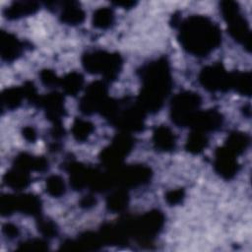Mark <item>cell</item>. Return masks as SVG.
Wrapping results in <instances>:
<instances>
[{"mask_svg": "<svg viewBox=\"0 0 252 252\" xmlns=\"http://www.w3.org/2000/svg\"><path fill=\"white\" fill-rule=\"evenodd\" d=\"M178 38L183 48L195 56H207L221 40L220 30L210 18L194 15L178 24Z\"/></svg>", "mask_w": 252, "mask_h": 252, "instance_id": "obj_1", "label": "cell"}, {"mask_svg": "<svg viewBox=\"0 0 252 252\" xmlns=\"http://www.w3.org/2000/svg\"><path fill=\"white\" fill-rule=\"evenodd\" d=\"M140 74L143 85L138 105L144 112H156L161 107L171 89L168 63L163 58L150 62L141 69Z\"/></svg>", "mask_w": 252, "mask_h": 252, "instance_id": "obj_2", "label": "cell"}, {"mask_svg": "<svg viewBox=\"0 0 252 252\" xmlns=\"http://www.w3.org/2000/svg\"><path fill=\"white\" fill-rule=\"evenodd\" d=\"M82 62L89 73L99 74L106 80L115 79L122 68V59L119 54L103 50L87 52L83 56Z\"/></svg>", "mask_w": 252, "mask_h": 252, "instance_id": "obj_3", "label": "cell"}, {"mask_svg": "<svg viewBox=\"0 0 252 252\" xmlns=\"http://www.w3.org/2000/svg\"><path fill=\"white\" fill-rule=\"evenodd\" d=\"M223 19L227 23L231 36L244 47L250 49L251 33L245 18L240 13L239 6L233 1H222L220 4Z\"/></svg>", "mask_w": 252, "mask_h": 252, "instance_id": "obj_4", "label": "cell"}, {"mask_svg": "<svg viewBox=\"0 0 252 252\" xmlns=\"http://www.w3.org/2000/svg\"><path fill=\"white\" fill-rule=\"evenodd\" d=\"M201 97L192 92H183L174 96L170 107L172 121L179 126H189L199 111Z\"/></svg>", "mask_w": 252, "mask_h": 252, "instance_id": "obj_5", "label": "cell"}, {"mask_svg": "<svg viewBox=\"0 0 252 252\" xmlns=\"http://www.w3.org/2000/svg\"><path fill=\"white\" fill-rule=\"evenodd\" d=\"M199 81L210 92H225L232 88V74L227 73L220 64L205 67L199 75Z\"/></svg>", "mask_w": 252, "mask_h": 252, "instance_id": "obj_6", "label": "cell"}, {"mask_svg": "<svg viewBox=\"0 0 252 252\" xmlns=\"http://www.w3.org/2000/svg\"><path fill=\"white\" fill-rule=\"evenodd\" d=\"M109 101L107 97V90L103 83L94 82L91 84L85 95L83 96L80 109L85 114H92L94 112H102L103 108Z\"/></svg>", "mask_w": 252, "mask_h": 252, "instance_id": "obj_7", "label": "cell"}, {"mask_svg": "<svg viewBox=\"0 0 252 252\" xmlns=\"http://www.w3.org/2000/svg\"><path fill=\"white\" fill-rule=\"evenodd\" d=\"M1 213L10 215L14 211H20L28 215H37L40 211V201L37 197L28 194L21 196L7 195L1 198Z\"/></svg>", "mask_w": 252, "mask_h": 252, "instance_id": "obj_8", "label": "cell"}, {"mask_svg": "<svg viewBox=\"0 0 252 252\" xmlns=\"http://www.w3.org/2000/svg\"><path fill=\"white\" fill-rule=\"evenodd\" d=\"M151 169L145 165H130L111 172L113 183L132 187L144 184L151 178Z\"/></svg>", "mask_w": 252, "mask_h": 252, "instance_id": "obj_9", "label": "cell"}, {"mask_svg": "<svg viewBox=\"0 0 252 252\" xmlns=\"http://www.w3.org/2000/svg\"><path fill=\"white\" fill-rule=\"evenodd\" d=\"M133 146L132 139L127 135H119L110 144L109 147L104 149L101 153L102 161L108 166L119 165L125 156L131 151Z\"/></svg>", "mask_w": 252, "mask_h": 252, "instance_id": "obj_10", "label": "cell"}, {"mask_svg": "<svg viewBox=\"0 0 252 252\" xmlns=\"http://www.w3.org/2000/svg\"><path fill=\"white\" fill-rule=\"evenodd\" d=\"M236 154L223 146L219 148L215 157V169L224 179H230L235 176L239 165L236 159Z\"/></svg>", "mask_w": 252, "mask_h": 252, "instance_id": "obj_11", "label": "cell"}, {"mask_svg": "<svg viewBox=\"0 0 252 252\" xmlns=\"http://www.w3.org/2000/svg\"><path fill=\"white\" fill-rule=\"evenodd\" d=\"M221 123V115L218 111L211 109L206 111H198L189 126H191L194 131L204 133L207 131L217 130L220 127Z\"/></svg>", "mask_w": 252, "mask_h": 252, "instance_id": "obj_12", "label": "cell"}, {"mask_svg": "<svg viewBox=\"0 0 252 252\" xmlns=\"http://www.w3.org/2000/svg\"><path fill=\"white\" fill-rule=\"evenodd\" d=\"M63 100V96L60 94L52 93L43 97H39L36 102L40 107L44 108L47 117L56 125L60 124L59 121L65 112Z\"/></svg>", "mask_w": 252, "mask_h": 252, "instance_id": "obj_13", "label": "cell"}, {"mask_svg": "<svg viewBox=\"0 0 252 252\" xmlns=\"http://www.w3.org/2000/svg\"><path fill=\"white\" fill-rule=\"evenodd\" d=\"M1 57L7 62L14 61L23 52L24 44L14 34L2 32H1Z\"/></svg>", "mask_w": 252, "mask_h": 252, "instance_id": "obj_14", "label": "cell"}, {"mask_svg": "<svg viewBox=\"0 0 252 252\" xmlns=\"http://www.w3.org/2000/svg\"><path fill=\"white\" fill-rule=\"evenodd\" d=\"M86 14L78 2L66 1L62 3L59 18L67 25H80L84 22Z\"/></svg>", "mask_w": 252, "mask_h": 252, "instance_id": "obj_15", "label": "cell"}, {"mask_svg": "<svg viewBox=\"0 0 252 252\" xmlns=\"http://www.w3.org/2000/svg\"><path fill=\"white\" fill-rule=\"evenodd\" d=\"M39 9V4L33 1H18L4 9V16L9 20H15L22 17L34 14Z\"/></svg>", "mask_w": 252, "mask_h": 252, "instance_id": "obj_16", "label": "cell"}, {"mask_svg": "<svg viewBox=\"0 0 252 252\" xmlns=\"http://www.w3.org/2000/svg\"><path fill=\"white\" fill-rule=\"evenodd\" d=\"M153 143L157 150L161 152H170L174 150L176 139L174 133L166 126H158L153 134Z\"/></svg>", "mask_w": 252, "mask_h": 252, "instance_id": "obj_17", "label": "cell"}, {"mask_svg": "<svg viewBox=\"0 0 252 252\" xmlns=\"http://www.w3.org/2000/svg\"><path fill=\"white\" fill-rule=\"evenodd\" d=\"M14 167L30 171V170H36L42 171L47 167V162L44 158L39 157H32L28 154H21L15 158Z\"/></svg>", "mask_w": 252, "mask_h": 252, "instance_id": "obj_18", "label": "cell"}, {"mask_svg": "<svg viewBox=\"0 0 252 252\" xmlns=\"http://www.w3.org/2000/svg\"><path fill=\"white\" fill-rule=\"evenodd\" d=\"M4 181L9 187L13 189H23L30 184L31 177L28 171L13 167V169L7 171L5 174Z\"/></svg>", "mask_w": 252, "mask_h": 252, "instance_id": "obj_19", "label": "cell"}, {"mask_svg": "<svg viewBox=\"0 0 252 252\" xmlns=\"http://www.w3.org/2000/svg\"><path fill=\"white\" fill-rule=\"evenodd\" d=\"M24 98H27L24 87L7 89L2 94V106L7 109L17 108Z\"/></svg>", "mask_w": 252, "mask_h": 252, "instance_id": "obj_20", "label": "cell"}, {"mask_svg": "<svg viewBox=\"0 0 252 252\" xmlns=\"http://www.w3.org/2000/svg\"><path fill=\"white\" fill-rule=\"evenodd\" d=\"M114 19L115 17L112 9L101 7L95 10L93 15V26L100 30H106L114 24Z\"/></svg>", "mask_w": 252, "mask_h": 252, "instance_id": "obj_21", "label": "cell"}, {"mask_svg": "<svg viewBox=\"0 0 252 252\" xmlns=\"http://www.w3.org/2000/svg\"><path fill=\"white\" fill-rule=\"evenodd\" d=\"M83 82L84 80L81 74L72 72L66 75L64 78H62L60 80L59 85L62 86V89L66 94L70 95H75L80 92L81 87L83 86Z\"/></svg>", "mask_w": 252, "mask_h": 252, "instance_id": "obj_22", "label": "cell"}, {"mask_svg": "<svg viewBox=\"0 0 252 252\" xmlns=\"http://www.w3.org/2000/svg\"><path fill=\"white\" fill-rule=\"evenodd\" d=\"M248 143H249V138L246 134L241 132H234L228 136L224 146L227 147L230 151H232L236 155H240L247 148Z\"/></svg>", "mask_w": 252, "mask_h": 252, "instance_id": "obj_23", "label": "cell"}, {"mask_svg": "<svg viewBox=\"0 0 252 252\" xmlns=\"http://www.w3.org/2000/svg\"><path fill=\"white\" fill-rule=\"evenodd\" d=\"M208 145V138L203 132L194 131L192 132L186 142V150L192 154H199Z\"/></svg>", "mask_w": 252, "mask_h": 252, "instance_id": "obj_24", "label": "cell"}, {"mask_svg": "<svg viewBox=\"0 0 252 252\" xmlns=\"http://www.w3.org/2000/svg\"><path fill=\"white\" fill-rule=\"evenodd\" d=\"M232 88L239 94L250 95L251 94V74L247 73H234L232 74Z\"/></svg>", "mask_w": 252, "mask_h": 252, "instance_id": "obj_25", "label": "cell"}, {"mask_svg": "<svg viewBox=\"0 0 252 252\" xmlns=\"http://www.w3.org/2000/svg\"><path fill=\"white\" fill-rule=\"evenodd\" d=\"M94 131V125L86 120L77 118L72 126V133L79 142L86 141Z\"/></svg>", "mask_w": 252, "mask_h": 252, "instance_id": "obj_26", "label": "cell"}, {"mask_svg": "<svg viewBox=\"0 0 252 252\" xmlns=\"http://www.w3.org/2000/svg\"><path fill=\"white\" fill-rule=\"evenodd\" d=\"M128 195L124 190H118L107 198V208L112 212H120L127 206Z\"/></svg>", "mask_w": 252, "mask_h": 252, "instance_id": "obj_27", "label": "cell"}, {"mask_svg": "<svg viewBox=\"0 0 252 252\" xmlns=\"http://www.w3.org/2000/svg\"><path fill=\"white\" fill-rule=\"evenodd\" d=\"M46 192L53 197H60L65 193L64 180L58 175H52L47 178L45 184Z\"/></svg>", "mask_w": 252, "mask_h": 252, "instance_id": "obj_28", "label": "cell"}, {"mask_svg": "<svg viewBox=\"0 0 252 252\" xmlns=\"http://www.w3.org/2000/svg\"><path fill=\"white\" fill-rule=\"evenodd\" d=\"M184 196H185V193L183 189H176V190H171L167 192L165 195V199L169 205H177L182 202V200L184 199Z\"/></svg>", "mask_w": 252, "mask_h": 252, "instance_id": "obj_29", "label": "cell"}, {"mask_svg": "<svg viewBox=\"0 0 252 252\" xmlns=\"http://www.w3.org/2000/svg\"><path fill=\"white\" fill-rule=\"evenodd\" d=\"M40 79L42 81V83L46 86H56L59 85L60 83V79H58L56 77V75L50 71V70H44L40 73Z\"/></svg>", "mask_w": 252, "mask_h": 252, "instance_id": "obj_30", "label": "cell"}, {"mask_svg": "<svg viewBox=\"0 0 252 252\" xmlns=\"http://www.w3.org/2000/svg\"><path fill=\"white\" fill-rule=\"evenodd\" d=\"M39 229L46 235H51L55 232V226L50 221H41L39 224Z\"/></svg>", "mask_w": 252, "mask_h": 252, "instance_id": "obj_31", "label": "cell"}, {"mask_svg": "<svg viewBox=\"0 0 252 252\" xmlns=\"http://www.w3.org/2000/svg\"><path fill=\"white\" fill-rule=\"evenodd\" d=\"M23 135L24 137L30 141V142H32L35 140V137H36V134H35V131L32 127H26L23 131Z\"/></svg>", "mask_w": 252, "mask_h": 252, "instance_id": "obj_32", "label": "cell"}, {"mask_svg": "<svg viewBox=\"0 0 252 252\" xmlns=\"http://www.w3.org/2000/svg\"><path fill=\"white\" fill-rule=\"evenodd\" d=\"M114 5L119 6V7H123V8H132L136 5V2L134 1H116L113 2Z\"/></svg>", "mask_w": 252, "mask_h": 252, "instance_id": "obj_33", "label": "cell"}, {"mask_svg": "<svg viewBox=\"0 0 252 252\" xmlns=\"http://www.w3.org/2000/svg\"><path fill=\"white\" fill-rule=\"evenodd\" d=\"M94 204H95V200H94L92 196L85 197V198L81 201V206H84V207H86V208L91 207V206H94Z\"/></svg>", "mask_w": 252, "mask_h": 252, "instance_id": "obj_34", "label": "cell"}, {"mask_svg": "<svg viewBox=\"0 0 252 252\" xmlns=\"http://www.w3.org/2000/svg\"><path fill=\"white\" fill-rule=\"evenodd\" d=\"M4 230H5V231L7 232V234L10 235V236H14V235H16L17 232H18L17 227L14 226V225H12V224H6V225H4Z\"/></svg>", "mask_w": 252, "mask_h": 252, "instance_id": "obj_35", "label": "cell"}]
</instances>
